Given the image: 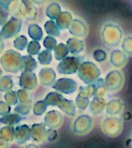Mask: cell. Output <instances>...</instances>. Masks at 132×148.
I'll return each mask as SVG.
<instances>
[{
	"label": "cell",
	"instance_id": "obj_1",
	"mask_svg": "<svg viewBox=\"0 0 132 148\" xmlns=\"http://www.w3.org/2000/svg\"><path fill=\"white\" fill-rule=\"evenodd\" d=\"M1 64L9 72H18V71L24 70L23 57L12 50H9L4 53L1 58Z\"/></svg>",
	"mask_w": 132,
	"mask_h": 148
},
{
	"label": "cell",
	"instance_id": "obj_2",
	"mask_svg": "<svg viewBox=\"0 0 132 148\" xmlns=\"http://www.w3.org/2000/svg\"><path fill=\"white\" fill-rule=\"evenodd\" d=\"M22 26V21L18 18H11L0 31V38L1 39H5V38H10L20 31Z\"/></svg>",
	"mask_w": 132,
	"mask_h": 148
},
{
	"label": "cell",
	"instance_id": "obj_3",
	"mask_svg": "<svg viewBox=\"0 0 132 148\" xmlns=\"http://www.w3.org/2000/svg\"><path fill=\"white\" fill-rule=\"evenodd\" d=\"M81 61L80 57H68L63 59L57 66V71L59 73L63 74H72L74 73L77 69L78 65Z\"/></svg>",
	"mask_w": 132,
	"mask_h": 148
},
{
	"label": "cell",
	"instance_id": "obj_4",
	"mask_svg": "<svg viewBox=\"0 0 132 148\" xmlns=\"http://www.w3.org/2000/svg\"><path fill=\"white\" fill-rule=\"evenodd\" d=\"M55 90L63 93H71L76 90V83L71 79H60L52 86Z\"/></svg>",
	"mask_w": 132,
	"mask_h": 148
},
{
	"label": "cell",
	"instance_id": "obj_5",
	"mask_svg": "<svg viewBox=\"0 0 132 148\" xmlns=\"http://www.w3.org/2000/svg\"><path fill=\"white\" fill-rule=\"evenodd\" d=\"M19 85L21 87L28 90H32L37 86V78L33 72L30 71H23L20 79Z\"/></svg>",
	"mask_w": 132,
	"mask_h": 148
},
{
	"label": "cell",
	"instance_id": "obj_6",
	"mask_svg": "<svg viewBox=\"0 0 132 148\" xmlns=\"http://www.w3.org/2000/svg\"><path fill=\"white\" fill-rule=\"evenodd\" d=\"M15 132H16V138L19 144L24 143L27 139H29L30 129L27 125H24L18 126V127H16Z\"/></svg>",
	"mask_w": 132,
	"mask_h": 148
},
{
	"label": "cell",
	"instance_id": "obj_7",
	"mask_svg": "<svg viewBox=\"0 0 132 148\" xmlns=\"http://www.w3.org/2000/svg\"><path fill=\"white\" fill-rule=\"evenodd\" d=\"M21 120H23V118L19 116L18 114H7L5 116H3L2 118H0V123L5 124L7 126H12L17 124H18Z\"/></svg>",
	"mask_w": 132,
	"mask_h": 148
},
{
	"label": "cell",
	"instance_id": "obj_8",
	"mask_svg": "<svg viewBox=\"0 0 132 148\" xmlns=\"http://www.w3.org/2000/svg\"><path fill=\"white\" fill-rule=\"evenodd\" d=\"M13 87V82L11 77L3 76L0 78V92H8Z\"/></svg>",
	"mask_w": 132,
	"mask_h": 148
},
{
	"label": "cell",
	"instance_id": "obj_9",
	"mask_svg": "<svg viewBox=\"0 0 132 148\" xmlns=\"http://www.w3.org/2000/svg\"><path fill=\"white\" fill-rule=\"evenodd\" d=\"M0 135H1V138L5 139L6 141H12L15 135H16V132L15 129L12 126H5L1 129L0 131Z\"/></svg>",
	"mask_w": 132,
	"mask_h": 148
},
{
	"label": "cell",
	"instance_id": "obj_10",
	"mask_svg": "<svg viewBox=\"0 0 132 148\" xmlns=\"http://www.w3.org/2000/svg\"><path fill=\"white\" fill-rule=\"evenodd\" d=\"M23 61H24V71L31 72L34 69L37 68V62L30 55L24 56Z\"/></svg>",
	"mask_w": 132,
	"mask_h": 148
},
{
	"label": "cell",
	"instance_id": "obj_11",
	"mask_svg": "<svg viewBox=\"0 0 132 148\" xmlns=\"http://www.w3.org/2000/svg\"><path fill=\"white\" fill-rule=\"evenodd\" d=\"M29 35L31 38L39 40L43 36L42 29L37 25H31L29 26Z\"/></svg>",
	"mask_w": 132,
	"mask_h": 148
},
{
	"label": "cell",
	"instance_id": "obj_12",
	"mask_svg": "<svg viewBox=\"0 0 132 148\" xmlns=\"http://www.w3.org/2000/svg\"><path fill=\"white\" fill-rule=\"evenodd\" d=\"M57 25H56V23H54L53 21H48L45 24V31L49 35L51 36H59V29L56 26Z\"/></svg>",
	"mask_w": 132,
	"mask_h": 148
},
{
	"label": "cell",
	"instance_id": "obj_13",
	"mask_svg": "<svg viewBox=\"0 0 132 148\" xmlns=\"http://www.w3.org/2000/svg\"><path fill=\"white\" fill-rule=\"evenodd\" d=\"M51 52L49 50L43 51L38 54V60L41 64H48L51 62Z\"/></svg>",
	"mask_w": 132,
	"mask_h": 148
},
{
	"label": "cell",
	"instance_id": "obj_14",
	"mask_svg": "<svg viewBox=\"0 0 132 148\" xmlns=\"http://www.w3.org/2000/svg\"><path fill=\"white\" fill-rule=\"evenodd\" d=\"M14 44V47L18 50H20V51H23L25 49V47L27 46V44H28V41H27V38L24 37V36H18L13 42Z\"/></svg>",
	"mask_w": 132,
	"mask_h": 148
},
{
	"label": "cell",
	"instance_id": "obj_15",
	"mask_svg": "<svg viewBox=\"0 0 132 148\" xmlns=\"http://www.w3.org/2000/svg\"><path fill=\"white\" fill-rule=\"evenodd\" d=\"M18 94L15 92H8L5 95V99L9 106H14L18 104Z\"/></svg>",
	"mask_w": 132,
	"mask_h": 148
},
{
	"label": "cell",
	"instance_id": "obj_16",
	"mask_svg": "<svg viewBox=\"0 0 132 148\" xmlns=\"http://www.w3.org/2000/svg\"><path fill=\"white\" fill-rule=\"evenodd\" d=\"M68 53V50L63 44H60L56 49H55V57L56 59L60 60L63 57H65Z\"/></svg>",
	"mask_w": 132,
	"mask_h": 148
},
{
	"label": "cell",
	"instance_id": "obj_17",
	"mask_svg": "<svg viewBox=\"0 0 132 148\" xmlns=\"http://www.w3.org/2000/svg\"><path fill=\"white\" fill-rule=\"evenodd\" d=\"M40 50V45L37 41L33 40L31 42L29 43L28 45V48H27V51L30 55H36L38 53Z\"/></svg>",
	"mask_w": 132,
	"mask_h": 148
},
{
	"label": "cell",
	"instance_id": "obj_18",
	"mask_svg": "<svg viewBox=\"0 0 132 148\" xmlns=\"http://www.w3.org/2000/svg\"><path fill=\"white\" fill-rule=\"evenodd\" d=\"M8 16H9L8 8L0 5V25H5L8 22L7 21Z\"/></svg>",
	"mask_w": 132,
	"mask_h": 148
},
{
	"label": "cell",
	"instance_id": "obj_19",
	"mask_svg": "<svg viewBox=\"0 0 132 148\" xmlns=\"http://www.w3.org/2000/svg\"><path fill=\"white\" fill-rule=\"evenodd\" d=\"M18 99H20L21 103H30L31 102V94L26 92L25 90H19L17 92Z\"/></svg>",
	"mask_w": 132,
	"mask_h": 148
},
{
	"label": "cell",
	"instance_id": "obj_20",
	"mask_svg": "<svg viewBox=\"0 0 132 148\" xmlns=\"http://www.w3.org/2000/svg\"><path fill=\"white\" fill-rule=\"evenodd\" d=\"M44 45L45 46V48L49 51H51L53 49L56 48V41L55 38H51V37H46L44 41Z\"/></svg>",
	"mask_w": 132,
	"mask_h": 148
},
{
	"label": "cell",
	"instance_id": "obj_21",
	"mask_svg": "<svg viewBox=\"0 0 132 148\" xmlns=\"http://www.w3.org/2000/svg\"><path fill=\"white\" fill-rule=\"evenodd\" d=\"M46 103L44 101H38L36 105H35V107H34V113L36 115H40L42 114L45 109H46Z\"/></svg>",
	"mask_w": 132,
	"mask_h": 148
},
{
	"label": "cell",
	"instance_id": "obj_22",
	"mask_svg": "<svg viewBox=\"0 0 132 148\" xmlns=\"http://www.w3.org/2000/svg\"><path fill=\"white\" fill-rule=\"evenodd\" d=\"M11 112V106L3 101H0V116H5Z\"/></svg>",
	"mask_w": 132,
	"mask_h": 148
},
{
	"label": "cell",
	"instance_id": "obj_23",
	"mask_svg": "<svg viewBox=\"0 0 132 148\" xmlns=\"http://www.w3.org/2000/svg\"><path fill=\"white\" fill-rule=\"evenodd\" d=\"M15 112L20 114H27L30 112V106H27L24 103H21L15 107Z\"/></svg>",
	"mask_w": 132,
	"mask_h": 148
},
{
	"label": "cell",
	"instance_id": "obj_24",
	"mask_svg": "<svg viewBox=\"0 0 132 148\" xmlns=\"http://www.w3.org/2000/svg\"><path fill=\"white\" fill-rule=\"evenodd\" d=\"M0 148H8L7 141L2 138H0Z\"/></svg>",
	"mask_w": 132,
	"mask_h": 148
},
{
	"label": "cell",
	"instance_id": "obj_25",
	"mask_svg": "<svg viewBox=\"0 0 132 148\" xmlns=\"http://www.w3.org/2000/svg\"><path fill=\"white\" fill-rule=\"evenodd\" d=\"M4 48H5V43H4L3 39L0 38V54L2 53V51H3Z\"/></svg>",
	"mask_w": 132,
	"mask_h": 148
},
{
	"label": "cell",
	"instance_id": "obj_26",
	"mask_svg": "<svg viewBox=\"0 0 132 148\" xmlns=\"http://www.w3.org/2000/svg\"><path fill=\"white\" fill-rule=\"evenodd\" d=\"M2 74H3V73H2V70H1V68H0V77L2 76Z\"/></svg>",
	"mask_w": 132,
	"mask_h": 148
}]
</instances>
